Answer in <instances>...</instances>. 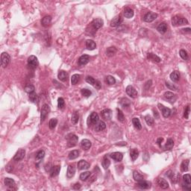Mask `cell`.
Instances as JSON below:
<instances>
[{"label": "cell", "instance_id": "cell-1", "mask_svg": "<svg viewBox=\"0 0 191 191\" xmlns=\"http://www.w3.org/2000/svg\"><path fill=\"white\" fill-rule=\"evenodd\" d=\"M188 24V21L186 18L180 17L178 16H175L172 18V25L173 26H178Z\"/></svg>", "mask_w": 191, "mask_h": 191}, {"label": "cell", "instance_id": "cell-2", "mask_svg": "<svg viewBox=\"0 0 191 191\" xmlns=\"http://www.w3.org/2000/svg\"><path fill=\"white\" fill-rule=\"evenodd\" d=\"M66 140H67V146L69 147H73L75 146H76L79 138L76 135H75L73 134H70L69 135L66 136Z\"/></svg>", "mask_w": 191, "mask_h": 191}, {"label": "cell", "instance_id": "cell-3", "mask_svg": "<svg viewBox=\"0 0 191 191\" xmlns=\"http://www.w3.org/2000/svg\"><path fill=\"white\" fill-rule=\"evenodd\" d=\"M11 61V57L7 52H3L1 55V64L2 67H7Z\"/></svg>", "mask_w": 191, "mask_h": 191}, {"label": "cell", "instance_id": "cell-4", "mask_svg": "<svg viewBox=\"0 0 191 191\" xmlns=\"http://www.w3.org/2000/svg\"><path fill=\"white\" fill-rule=\"evenodd\" d=\"M99 121V117L97 113L96 112H93L88 117L87 120V125L90 126V125H96L98 122Z\"/></svg>", "mask_w": 191, "mask_h": 191}, {"label": "cell", "instance_id": "cell-5", "mask_svg": "<svg viewBox=\"0 0 191 191\" xmlns=\"http://www.w3.org/2000/svg\"><path fill=\"white\" fill-rule=\"evenodd\" d=\"M50 111V107L49 106L47 105V104H44L43 105L42 108H41V112H40V120H41V123L43 122L45 120V119L47 118L48 113Z\"/></svg>", "mask_w": 191, "mask_h": 191}, {"label": "cell", "instance_id": "cell-6", "mask_svg": "<svg viewBox=\"0 0 191 191\" xmlns=\"http://www.w3.org/2000/svg\"><path fill=\"white\" fill-rule=\"evenodd\" d=\"M28 65L31 69H36L38 66V60L37 57L34 55H31L28 58Z\"/></svg>", "mask_w": 191, "mask_h": 191}, {"label": "cell", "instance_id": "cell-7", "mask_svg": "<svg viewBox=\"0 0 191 191\" xmlns=\"http://www.w3.org/2000/svg\"><path fill=\"white\" fill-rule=\"evenodd\" d=\"M126 93L131 97V98H137V96H138V93H137V91L136 90L135 88L134 87H132L131 85H128L126 89Z\"/></svg>", "mask_w": 191, "mask_h": 191}, {"label": "cell", "instance_id": "cell-8", "mask_svg": "<svg viewBox=\"0 0 191 191\" xmlns=\"http://www.w3.org/2000/svg\"><path fill=\"white\" fill-rule=\"evenodd\" d=\"M157 17H158V14H157L153 13V12H149L144 16L143 20L146 23H152L154 20H155Z\"/></svg>", "mask_w": 191, "mask_h": 191}, {"label": "cell", "instance_id": "cell-9", "mask_svg": "<svg viewBox=\"0 0 191 191\" xmlns=\"http://www.w3.org/2000/svg\"><path fill=\"white\" fill-rule=\"evenodd\" d=\"M166 175L168 176V177L170 178V180L172 181L173 183H177L178 181V179H179V178H180V174H175V173H173V171H171V170H169L168 172L166 173Z\"/></svg>", "mask_w": 191, "mask_h": 191}, {"label": "cell", "instance_id": "cell-10", "mask_svg": "<svg viewBox=\"0 0 191 191\" xmlns=\"http://www.w3.org/2000/svg\"><path fill=\"white\" fill-rule=\"evenodd\" d=\"M25 155V150L23 149H19L14 156V161H21L24 158Z\"/></svg>", "mask_w": 191, "mask_h": 191}, {"label": "cell", "instance_id": "cell-11", "mask_svg": "<svg viewBox=\"0 0 191 191\" xmlns=\"http://www.w3.org/2000/svg\"><path fill=\"white\" fill-rule=\"evenodd\" d=\"M158 106L159 109L162 112V115L163 116V117L167 118V117L170 116V114H171V110L169 108L163 106V105H161V104H158Z\"/></svg>", "mask_w": 191, "mask_h": 191}, {"label": "cell", "instance_id": "cell-12", "mask_svg": "<svg viewBox=\"0 0 191 191\" xmlns=\"http://www.w3.org/2000/svg\"><path fill=\"white\" fill-rule=\"evenodd\" d=\"M122 22V16L121 15H118L111 21V27H117V26L121 25Z\"/></svg>", "mask_w": 191, "mask_h": 191}, {"label": "cell", "instance_id": "cell-13", "mask_svg": "<svg viewBox=\"0 0 191 191\" xmlns=\"http://www.w3.org/2000/svg\"><path fill=\"white\" fill-rule=\"evenodd\" d=\"M101 116L105 120H110L112 117V111L111 109H105L101 112Z\"/></svg>", "mask_w": 191, "mask_h": 191}, {"label": "cell", "instance_id": "cell-14", "mask_svg": "<svg viewBox=\"0 0 191 191\" xmlns=\"http://www.w3.org/2000/svg\"><path fill=\"white\" fill-rule=\"evenodd\" d=\"M104 24V22L102 19L100 18H96L95 19H93V22H92V25L93 27L94 28V29L97 30V29H99L100 28H102Z\"/></svg>", "mask_w": 191, "mask_h": 191}, {"label": "cell", "instance_id": "cell-15", "mask_svg": "<svg viewBox=\"0 0 191 191\" xmlns=\"http://www.w3.org/2000/svg\"><path fill=\"white\" fill-rule=\"evenodd\" d=\"M90 168V163H87L86 161L81 160L78 163V169L80 170H86Z\"/></svg>", "mask_w": 191, "mask_h": 191}, {"label": "cell", "instance_id": "cell-16", "mask_svg": "<svg viewBox=\"0 0 191 191\" xmlns=\"http://www.w3.org/2000/svg\"><path fill=\"white\" fill-rule=\"evenodd\" d=\"M111 158L112 159H113L115 161L117 162H120V161H122V160L123 158V154L121 152H113V153H111Z\"/></svg>", "mask_w": 191, "mask_h": 191}, {"label": "cell", "instance_id": "cell-17", "mask_svg": "<svg viewBox=\"0 0 191 191\" xmlns=\"http://www.w3.org/2000/svg\"><path fill=\"white\" fill-rule=\"evenodd\" d=\"M164 97L167 100H169L171 103H174L175 101L176 100V96L173 93L169 92V91H167V92L164 93Z\"/></svg>", "mask_w": 191, "mask_h": 191}, {"label": "cell", "instance_id": "cell-18", "mask_svg": "<svg viewBox=\"0 0 191 191\" xmlns=\"http://www.w3.org/2000/svg\"><path fill=\"white\" fill-rule=\"evenodd\" d=\"M90 61V56L87 55H84L81 56L79 59V64L80 66H84L86 65Z\"/></svg>", "mask_w": 191, "mask_h": 191}, {"label": "cell", "instance_id": "cell-19", "mask_svg": "<svg viewBox=\"0 0 191 191\" xmlns=\"http://www.w3.org/2000/svg\"><path fill=\"white\" fill-rule=\"evenodd\" d=\"M137 185L141 189H149L151 187V183L145 180H141L140 182H137Z\"/></svg>", "mask_w": 191, "mask_h": 191}, {"label": "cell", "instance_id": "cell-20", "mask_svg": "<svg viewBox=\"0 0 191 191\" xmlns=\"http://www.w3.org/2000/svg\"><path fill=\"white\" fill-rule=\"evenodd\" d=\"M106 128V124L105 123V122L103 121H99L96 125H95V131H101L105 129Z\"/></svg>", "mask_w": 191, "mask_h": 191}, {"label": "cell", "instance_id": "cell-21", "mask_svg": "<svg viewBox=\"0 0 191 191\" xmlns=\"http://www.w3.org/2000/svg\"><path fill=\"white\" fill-rule=\"evenodd\" d=\"M5 184L8 187L11 188V189H14L15 186H16V184H15V182H14V179L10 178H5Z\"/></svg>", "mask_w": 191, "mask_h": 191}, {"label": "cell", "instance_id": "cell-22", "mask_svg": "<svg viewBox=\"0 0 191 191\" xmlns=\"http://www.w3.org/2000/svg\"><path fill=\"white\" fill-rule=\"evenodd\" d=\"M91 145H92L91 144V142L89 140H87V139H84V140H83L81 142V148L84 150H86V151L90 149V148L91 147Z\"/></svg>", "mask_w": 191, "mask_h": 191}, {"label": "cell", "instance_id": "cell-23", "mask_svg": "<svg viewBox=\"0 0 191 191\" xmlns=\"http://www.w3.org/2000/svg\"><path fill=\"white\" fill-rule=\"evenodd\" d=\"M158 184L162 189H167V188L169 187L168 182L164 178H159L158 179Z\"/></svg>", "mask_w": 191, "mask_h": 191}, {"label": "cell", "instance_id": "cell-24", "mask_svg": "<svg viewBox=\"0 0 191 191\" xmlns=\"http://www.w3.org/2000/svg\"><path fill=\"white\" fill-rule=\"evenodd\" d=\"M61 170V167L60 166H55L51 167V171H50V176L51 177H55L57 176Z\"/></svg>", "mask_w": 191, "mask_h": 191}, {"label": "cell", "instance_id": "cell-25", "mask_svg": "<svg viewBox=\"0 0 191 191\" xmlns=\"http://www.w3.org/2000/svg\"><path fill=\"white\" fill-rule=\"evenodd\" d=\"M58 79L61 80V81H66L68 79V73L63 70L60 71L58 75Z\"/></svg>", "mask_w": 191, "mask_h": 191}, {"label": "cell", "instance_id": "cell-26", "mask_svg": "<svg viewBox=\"0 0 191 191\" xmlns=\"http://www.w3.org/2000/svg\"><path fill=\"white\" fill-rule=\"evenodd\" d=\"M86 47L88 50H93L96 48V44L93 40H87L86 41Z\"/></svg>", "mask_w": 191, "mask_h": 191}, {"label": "cell", "instance_id": "cell-27", "mask_svg": "<svg viewBox=\"0 0 191 191\" xmlns=\"http://www.w3.org/2000/svg\"><path fill=\"white\" fill-rule=\"evenodd\" d=\"M157 30L161 34H164L167 30V25L166 23H161V24H159L158 26L157 27Z\"/></svg>", "mask_w": 191, "mask_h": 191}, {"label": "cell", "instance_id": "cell-28", "mask_svg": "<svg viewBox=\"0 0 191 191\" xmlns=\"http://www.w3.org/2000/svg\"><path fill=\"white\" fill-rule=\"evenodd\" d=\"M75 173V168L74 166L73 165H69L68 168H67V173H66V175L68 178H72L74 176Z\"/></svg>", "mask_w": 191, "mask_h": 191}, {"label": "cell", "instance_id": "cell-29", "mask_svg": "<svg viewBox=\"0 0 191 191\" xmlns=\"http://www.w3.org/2000/svg\"><path fill=\"white\" fill-rule=\"evenodd\" d=\"M51 21V17H50V16H46V17H44L42 19V20H41V24H42L43 26L47 27V26H49V25H50Z\"/></svg>", "mask_w": 191, "mask_h": 191}, {"label": "cell", "instance_id": "cell-30", "mask_svg": "<svg viewBox=\"0 0 191 191\" xmlns=\"http://www.w3.org/2000/svg\"><path fill=\"white\" fill-rule=\"evenodd\" d=\"M147 58L150 61H153V62H156V63L161 62V58H159L158 56H157L153 53H149L148 55H147Z\"/></svg>", "mask_w": 191, "mask_h": 191}, {"label": "cell", "instance_id": "cell-31", "mask_svg": "<svg viewBox=\"0 0 191 191\" xmlns=\"http://www.w3.org/2000/svg\"><path fill=\"white\" fill-rule=\"evenodd\" d=\"M170 79H171V80L173 81H175V82L178 81L179 79H180V73H179V72H178V71L173 72L170 74Z\"/></svg>", "mask_w": 191, "mask_h": 191}, {"label": "cell", "instance_id": "cell-32", "mask_svg": "<svg viewBox=\"0 0 191 191\" xmlns=\"http://www.w3.org/2000/svg\"><path fill=\"white\" fill-rule=\"evenodd\" d=\"M173 146H174L173 140L171 139V138H169V139H167V143L165 144L164 149L165 150H171L173 148Z\"/></svg>", "mask_w": 191, "mask_h": 191}, {"label": "cell", "instance_id": "cell-33", "mask_svg": "<svg viewBox=\"0 0 191 191\" xmlns=\"http://www.w3.org/2000/svg\"><path fill=\"white\" fill-rule=\"evenodd\" d=\"M124 15H125V17H126V18H131L134 16V11L131 9V8H126L125 11H124Z\"/></svg>", "mask_w": 191, "mask_h": 191}, {"label": "cell", "instance_id": "cell-34", "mask_svg": "<svg viewBox=\"0 0 191 191\" xmlns=\"http://www.w3.org/2000/svg\"><path fill=\"white\" fill-rule=\"evenodd\" d=\"M79 112L78 111H75L73 115H72V117H71V122L73 124H77L78 122H79Z\"/></svg>", "mask_w": 191, "mask_h": 191}, {"label": "cell", "instance_id": "cell-35", "mask_svg": "<svg viewBox=\"0 0 191 191\" xmlns=\"http://www.w3.org/2000/svg\"><path fill=\"white\" fill-rule=\"evenodd\" d=\"M79 156V152L78 150H73L69 153L68 158L70 160H74V159L77 158Z\"/></svg>", "mask_w": 191, "mask_h": 191}, {"label": "cell", "instance_id": "cell-36", "mask_svg": "<svg viewBox=\"0 0 191 191\" xmlns=\"http://www.w3.org/2000/svg\"><path fill=\"white\" fill-rule=\"evenodd\" d=\"M132 123H133V126H135L136 129L137 130H140L142 128V126H141V123H140V120L138 118H134L132 120Z\"/></svg>", "mask_w": 191, "mask_h": 191}, {"label": "cell", "instance_id": "cell-37", "mask_svg": "<svg viewBox=\"0 0 191 191\" xmlns=\"http://www.w3.org/2000/svg\"><path fill=\"white\" fill-rule=\"evenodd\" d=\"M189 160H185L182 161V164H181V170L182 172H187L188 170V167H189Z\"/></svg>", "mask_w": 191, "mask_h": 191}, {"label": "cell", "instance_id": "cell-38", "mask_svg": "<svg viewBox=\"0 0 191 191\" xmlns=\"http://www.w3.org/2000/svg\"><path fill=\"white\" fill-rule=\"evenodd\" d=\"M29 99L33 103H37L39 102V97L36 93H32L29 94Z\"/></svg>", "mask_w": 191, "mask_h": 191}, {"label": "cell", "instance_id": "cell-39", "mask_svg": "<svg viewBox=\"0 0 191 191\" xmlns=\"http://www.w3.org/2000/svg\"><path fill=\"white\" fill-rule=\"evenodd\" d=\"M117 52V49L115 47H109L106 50V54L108 57H112Z\"/></svg>", "mask_w": 191, "mask_h": 191}, {"label": "cell", "instance_id": "cell-40", "mask_svg": "<svg viewBox=\"0 0 191 191\" xmlns=\"http://www.w3.org/2000/svg\"><path fill=\"white\" fill-rule=\"evenodd\" d=\"M130 155L131 160H132L133 161H136V159L138 158V156H139V152H138L136 149H132V150L131 151Z\"/></svg>", "mask_w": 191, "mask_h": 191}, {"label": "cell", "instance_id": "cell-41", "mask_svg": "<svg viewBox=\"0 0 191 191\" xmlns=\"http://www.w3.org/2000/svg\"><path fill=\"white\" fill-rule=\"evenodd\" d=\"M45 156V152L43 150H40L37 152V156H36V161L37 163H39L40 162V161L42 160Z\"/></svg>", "mask_w": 191, "mask_h": 191}, {"label": "cell", "instance_id": "cell-42", "mask_svg": "<svg viewBox=\"0 0 191 191\" xmlns=\"http://www.w3.org/2000/svg\"><path fill=\"white\" fill-rule=\"evenodd\" d=\"M133 178L136 182H140L141 180H143V176L139 173L137 171H134L133 173Z\"/></svg>", "mask_w": 191, "mask_h": 191}, {"label": "cell", "instance_id": "cell-43", "mask_svg": "<svg viewBox=\"0 0 191 191\" xmlns=\"http://www.w3.org/2000/svg\"><path fill=\"white\" fill-rule=\"evenodd\" d=\"M110 165H111V161H110V160L108 159V158H107V156H105L102 161L103 167H104L105 169H107V168L110 167Z\"/></svg>", "mask_w": 191, "mask_h": 191}, {"label": "cell", "instance_id": "cell-44", "mask_svg": "<svg viewBox=\"0 0 191 191\" xmlns=\"http://www.w3.org/2000/svg\"><path fill=\"white\" fill-rule=\"evenodd\" d=\"M117 119H118V120L120 122H123L125 121V116H124L123 113H122V111L121 110H120L119 108H117Z\"/></svg>", "mask_w": 191, "mask_h": 191}, {"label": "cell", "instance_id": "cell-45", "mask_svg": "<svg viewBox=\"0 0 191 191\" xmlns=\"http://www.w3.org/2000/svg\"><path fill=\"white\" fill-rule=\"evenodd\" d=\"M120 105H121L123 107H128V106L131 105L130 100L127 98H122L121 100H120Z\"/></svg>", "mask_w": 191, "mask_h": 191}, {"label": "cell", "instance_id": "cell-46", "mask_svg": "<svg viewBox=\"0 0 191 191\" xmlns=\"http://www.w3.org/2000/svg\"><path fill=\"white\" fill-rule=\"evenodd\" d=\"M80 79V75L79 74H74L73 75H72V78H71V84L73 85L76 84Z\"/></svg>", "mask_w": 191, "mask_h": 191}, {"label": "cell", "instance_id": "cell-47", "mask_svg": "<svg viewBox=\"0 0 191 191\" xmlns=\"http://www.w3.org/2000/svg\"><path fill=\"white\" fill-rule=\"evenodd\" d=\"M106 82L108 85H113L116 83V79L112 75H107L106 77Z\"/></svg>", "mask_w": 191, "mask_h": 191}, {"label": "cell", "instance_id": "cell-48", "mask_svg": "<svg viewBox=\"0 0 191 191\" xmlns=\"http://www.w3.org/2000/svg\"><path fill=\"white\" fill-rule=\"evenodd\" d=\"M90 172L87 171V172H84V173H81L79 178L81 181H86L90 177Z\"/></svg>", "mask_w": 191, "mask_h": 191}, {"label": "cell", "instance_id": "cell-49", "mask_svg": "<svg viewBox=\"0 0 191 191\" xmlns=\"http://www.w3.org/2000/svg\"><path fill=\"white\" fill-rule=\"evenodd\" d=\"M58 124V120L57 119H51L49 122V127L50 129H54Z\"/></svg>", "mask_w": 191, "mask_h": 191}, {"label": "cell", "instance_id": "cell-50", "mask_svg": "<svg viewBox=\"0 0 191 191\" xmlns=\"http://www.w3.org/2000/svg\"><path fill=\"white\" fill-rule=\"evenodd\" d=\"M24 90H25V91L26 93H28L30 94V93H34V92L35 88H34V87L33 85H32V84H28V85H27V86L25 87Z\"/></svg>", "mask_w": 191, "mask_h": 191}, {"label": "cell", "instance_id": "cell-51", "mask_svg": "<svg viewBox=\"0 0 191 191\" xmlns=\"http://www.w3.org/2000/svg\"><path fill=\"white\" fill-rule=\"evenodd\" d=\"M145 121L147 123L148 126H152L154 124V120H153V118L151 117V116H149V115H147V116L145 117Z\"/></svg>", "mask_w": 191, "mask_h": 191}, {"label": "cell", "instance_id": "cell-52", "mask_svg": "<svg viewBox=\"0 0 191 191\" xmlns=\"http://www.w3.org/2000/svg\"><path fill=\"white\" fill-rule=\"evenodd\" d=\"M183 180L184 182H185V184H187V185H190L191 184V177L190 175L189 174H185L183 175Z\"/></svg>", "mask_w": 191, "mask_h": 191}, {"label": "cell", "instance_id": "cell-53", "mask_svg": "<svg viewBox=\"0 0 191 191\" xmlns=\"http://www.w3.org/2000/svg\"><path fill=\"white\" fill-rule=\"evenodd\" d=\"M65 106V102L63 98H58V107L60 109H63Z\"/></svg>", "mask_w": 191, "mask_h": 191}, {"label": "cell", "instance_id": "cell-54", "mask_svg": "<svg viewBox=\"0 0 191 191\" xmlns=\"http://www.w3.org/2000/svg\"><path fill=\"white\" fill-rule=\"evenodd\" d=\"M81 93L82 94V96H84L85 97H89L92 94V92L90 90H88V89H82L81 90Z\"/></svg>", "mask_w": 191, "mask_h": 191}, {"label": "cell", "instance_id": "cell-55", "mask_svg": "<svg viewBox=\"0 0 191 191\" xmlns=\"http://www.w3.org/2000/svg\"><path fill=\"white\" fill-rule=\"evenodd\" d=\"M179 55H180L181 58H182L183 60H187L188 59V54H187V52L185 50H184V49L180 50Z\"/></svg>", "mask_w": 191, "mask_h": 191}, {"label": "cell", "instance_id": "cell-56", "mask_svg": "<svg viewBox=\"0 0 191 191\" xmlns=\"http://www.w3.org/2000/svg\"><path fill=\"white\" fill-rule=\"evenodd\" d=\"M86 81L88 83V84H91V85H94L95 84V81H96V80L93 79V77H91V76H87V78H86Z\"/></svg>", "mask_w": 191, "mask_h": 191}, {"label": "cell", "instance_id": "cell-57", "mask_svg": "<svg viewBox=\"0 0 191 191\" xmlns=\"http://www.w3.org/2000/svg\"><path fill=\"white\" fill-rule=\"evenodd\" d=\"M166 86L167 87L169 90H178L177 87L173 84H170L169 82H166Z\"/></svg>", "mask_w": 191, "mask_h": 191}, {"label": "cell", "instance_id": "cell-58", "mask_svg": "<svg viewBox=\"0 0 191 191\" xmlns=\"http://www.w3.org/2000/svg\"><path fill=\"white\" fill-rule=\"evenodd\" d=\"M189 113H190V106L188 105V106L185 108L184 113V117H185L186 119H188V118H189Z\"/></svg>", "mask_w": 191, "mask_h": 191}, {"label": "cell", "instance_id": "cell-59", "mask_svg": "<svg viewBox=\"0 0 191 191\" xmlns=\"http://www.w3.org/2000/svg\"><path fill=\"white\" fill-rule=\"evenodd\" d=\"M93 87H95L96 89H98V90L101 89V87H102V85H101L100 81H96V80L95 84H94V85H93Z\"/></svg>", "mask_w": 191, "mask_h": 191}, {"label": "cell", "instance_id": "cell-60", "mask_svg": "<svg viewBox=\"0 0 191 191\" xmlns=\"http://www.w3.org/2000/svg\"><path fill=\"white\" fill-rule=\"evenodd\" d=\"M73 188H74L75 190H79L80 188H81V184H80L79 183H76V184H75L74 185H73Z\"/></svg>", "mask_w": 191, "mask_h": 191}, {"label": "cell", "instance_id": "cell-61", "mask_svg": "<svg viewBox=\"0 0 191 191\" xmlns=\"http://www.w3.org/2000/svg\"><path fill=\"white\" fill-rule=\"evenodd\" d=\"M163 138H161V137L158 138V140H157V143H158V144L159 145V146H160L161 148V143L163 142Z\"/></svg>", "mask_w": 191, "mask_h": 191}, {"label": "cell", "instance_id": "cell-62", "mask_svg": "<svg viewBox=\"0 0 191 191\" xmlns=\"http://www.w3.org/2000/svg\"><path fill=\"white\" fill-rule=\"evenodd\" d=\"M184 32H190V28H184V29H182Z\"/></svg>", "mask_w": 191, "mask_h": 191}, {"label": "cell", "instance_id": "cell-63", "mask_svg": "<svg viewBox=\"0 0 191 191\" xmlns=\"http://www.w3.org/2000/svg\"><path fill=\"white\" fill-rule=\"evenodd\" d=\"M154 116L156 115V118H158L159 116H158V112H156V111H154Z\"/></svg>", "mask_w": 191, "mask_h": 191}]
</instances>
